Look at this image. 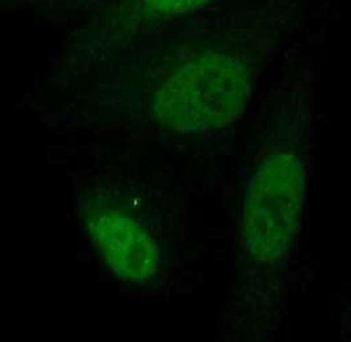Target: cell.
<instances>
[{"instance_id":"2","label":"cell","mask_w":351,"mask_h":342,"mask_svg":"<svg viewBox=\"0 0 351 342\" xmlns=\"http://www.w3.org/2000/svg\"><path fill=\"white\" fill-rule=\"evenodd\" d=\"M305 167L295 154L267 158L252 178L243 206V241L256 260L287 254L303 224Z\"/></svg>"},{"instance_id":"3","label":"cell","mask_w":351,"mask_h":342,"mask_svg":"<svg viewBox=\"0 0 351 342\" xmlns=\"http://www.w3.org/2000/svg\"><path fill=\"white\" fill-rule=\"evenodd\" d=\"M90 234L104 263L119 278L144 283L158 270V247L144 224L120 210L97 212Z\"/></svg>"},{"instance_id":"1","label":"cell","mask_w":351,"mask_h":342,"mask_svg":"<svg viewBox=\"0 0 351 342\" xmlns=\"http://www.w3.org/2000/svg\"><path fill=\"white\" fill-rule=\"evenodd\" d=\"M249 90L242 62L223 51H207L163 82L154 116L162 127L180 133L220 130L240 117Z\"/></svg>"},{"instance_id":"4","label":"cell","mask_w":351,"mask_h":342,"mask_svg":"<svg viewBox=\"0 0 351 342\" xmlns=\"http://www.w3.org/2000/svg\"><path fill=\"white\" fill-rule=\"evenodd\" d=\"M145 5L160 14H182L202 8L213 0H143Z\"/></svg>"}]
</instances>
